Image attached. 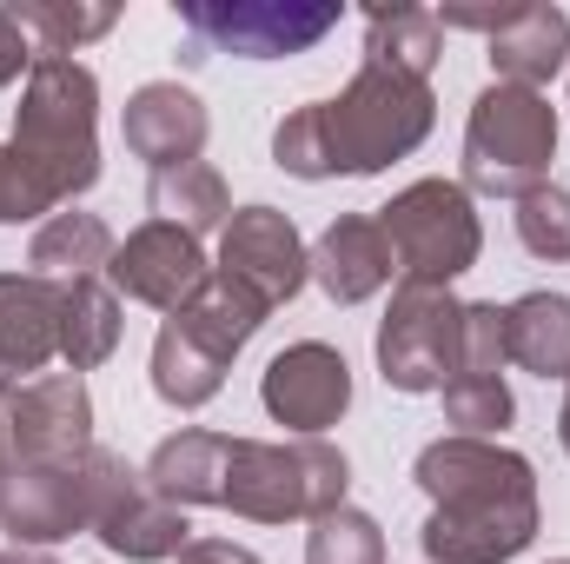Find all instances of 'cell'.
Instances as JSON below:
<instances>
[{"instance_id": "22", "label": "cell", "mask_w": 570, "mask_h": 564, "mask_svg": "<svg viewBox=\"0 0 570 564\" xmlns=\"http://www.w3.org/2000/svg\"><path fill=\"white\" fill-rule=\"evenodd\" d=\"M120 292L107 280H67L60 285V359L73 372H94L120 352Z\"/></svg>"}, {"instance_id": "32", "label": "cell", "mask_w": 570, "mask_h": 564, "mask_svg": "<svg viewBox=\"0 0 570 564\" xmlns=\"http://www.w3.org/2000/svg\"><path fill=\"white\" fill-rule=\"evenodd\" d=\"M40 213H47V220L60 213V206H53V193H47V186H40L33 173H27V159H20L13 146L0 140V226L40 220Z\"/></svg>"}, {"instance_id": "1", "label": "cell", "mask_w": 570, "mask_h": 564, "mask_svg": "<svg viewBox=\"0 0 570 564\" xmlns=\"http://www.w3.org/2000/svg\"><path fill=\"white\" fill-rule=\"evenodd\" d=\"M431 518L419 532L431 564H511L538 538V471L498 438H438L412 465Z\"/></svg>"}, {"instance_id": "24", "label": "cell", "mask_w": 570, "mask_h": 564, "mask_svg": "<svg viewBox=\"0 0 570 564\" xmlns=\"http://www.w3.org/2000/svg\"><path fill=\"white\" fill-rule=\"evenodd\" d=\"M438 54H444V27H438L431 7H372L365 13V67L431 80Z\"/></svg>"}, {"instance_id": "25", "label": "cell", "mask_w": 570, "mask_h": 564, "mask_svg": "<svg viewBox=\"0 0 570 564\" xmlns=\"http://www.w3.org/2000/svg\"><path fill=\"white\" fill-rule=\"evenodd\" d=\"M153 213L166 220V226H179V233H193V240H206V233H226V220H233V200H226V179L206 166V159H193V166H173V173H153Z\"/></svg>"}, {"instance_id": "33", "label": "cell", "mask_w": 570, "mask_h": 564, "mask_svg": "<svg viewBox=\"0 0 570 564\" xmlns=\"http://www.w3.org/2000/svg\"><path fill=\"white\" fill-rule=\"evenodd\" d=\"M33 60H40V54H33V40H27V27L0 7V87H13L20 74H33Z\"/></svg>"}, {"instance_id": "21", "label": "cell", "mask_w": 570, "mask_h": 564, "mask_svg": "<svg viewBox=\"0 0 570 564\" xmlns=\"http://www.w3.org/2000/svg\"><path fill=\"white\" fill-rule=\"evenodd\" d=\"M226 366H233V359H219L186 319H166L159 339H153V392H159L166 406H179V412H199V406L226 386Z\"/></svg>"}, {"instance_id": "30", "label": "cell", "mask_w": 570, "mask_h": 564, "mask_svg": "<svg viewBox=\"0 0 570 564\" xmlns=\"http://www.w3.org/2000/svg\"><path fill=\"white\" fill-rule=\"evenodd\" d=\"M518 240L531 260H570V193L564 186H538L518 200Z\"/></svg>"}, {"instance_id": "27", "label": "cell", "mask_w": 570, "mask_h": 564, "mask_svg": "<svg viewBox=\"0 0 570 564\" xmlns=\"http://www.w3.org/2000/svg\"><path fill=\"white\" fill-rule=\"evenodd\" d=\"M20 27H27V40H40V54H60V60H73L87 40H100V33H114V20H120V7L114 0H13L7 7Z\"/></svg>"}, {"instance_id": "20", "label": "cell", "mask_w": 570, "mask_h": 564, "mask_svg": "<svg viewBox=\"0 0 570 564\" xmlns=\"http://www.w3.org/2000/svg\"><path fill=\"white\" fill-rule=\"evenodd\" d=\"M504 359L538 372V379H570V299L564 292H524L504 305Z\"/></svg>"}, {"instance_id": "37", "label": "cell", "mask_w": 570, "mask_h": 564, "mask_svg": "<svg viewBox=\"0 0 570 564\" xmlns=\"http://www.w3.org/2000/svg\"><path fill=\"white\" fill-rule=\"evenodd\" d=\"M558 564H570V558H558Z\"/></svg>"}, {"instance_id": "23", "label": "cell", "mask_w": 570, "mask_h": 564, "mask_svg": "<svg viewBox=\"0 0 570 564\" xmlns=\"http://www.w3.org/2000/svg\"><path fill=\"white\" fill-rule=\"evenodd\" d=\"M27 266H33L40 280H53V285L100 280V273L114 266V233H107L100 213H53V220L33 233Z\"/></svg>"}, {"instance_id": "26", "label": "cell", "mask_w": 570, "mask_h": 564, "mask_svg": "<svg viewBox=\"0 0 570 564\" xmlns=\"http://www.w3.org/2000/svg\"><path fill=\"white\" fill-rule=\"evenodd\" d=\"M266 312H273V305H266L259 292H246V285H233V280H219V273H213V280L193 292V305H179L173 319H186V325L219 352V359H239V352H246V339L266 325Z\"/></svg>"}, {"instance_id": "9", "label": "cell", "mask_w": 570, "mask_h": 564, "mask_svg": "<svg viewBox=\"0 0 570 564\" xmlns=\"http://www.w3.org/2000/svg\"><path fill=\"white\" fill-rule=\"evenodd\" d=\"M458 339H464V299L451 285H405L392 292V312L379 325V372L399 392H444L458 379Z\"/></svg>"}, {"instance_id": "3", "label": "cell", "mask_w": 570, "mask_h": 564, "mask_svg": "<svg viewBox=\"0 0 570 564\" xmlns=\"http://www.w3.org/2000/svg\"><path fill=\"white\" fill-rule=\"evenodd\" d=\"M7 146L53 193V206L87 193L100 179V80H94V67L40 54L27 74V94L13 107V140Z\"/></svg>"}, {"instance_id": "6", "label": "cell", "mask_w": 570, "mask_h": 564, "mask_svg": "<svg viewBox=\"0 0 570 564\" xmlns=\"http://www.w3.org/2000/svg\"><path fill=\"white\" fill-rule=\"evenodd\" d=\"M551 159H558V107L531 87H504L491 80L471 100L464 120V193L484 200H524L538 186H551Z\"/></svg>"}, {"instance_id": "2", "label": "cell", "mask_w": 570, "mask_h": 564, "mask_svg": "<svg viewBox=\"0 0 570 564\" xmlns=\"http://www.w3.org/2000/svg\"><path fill=\"white\" fill-rule=\"evenodd\" d=\"M438 120L431 80H405L385 67H358L338 100L292 107L273 134V159L292 179H332V173H385L392 159L419 153Z\"/></svg>"}, {"instance_id": "31", "label": "cell", "mask_w": 570, "mask_h": 564, "mask_svg": "<svg viewBox=\"0 0 570 564\" xmlns=\"http://www.w3.org/2000/svg\"><path fill=\"white\" fill-rule=\"evenodd\" d=\"M458 379H504V305H498V299H478V305H464Z\"/></svg>"}, {"instance_id": "13", "label": "cell", "mask_w": 570, "mask_h": 564, "mask_svg": "<svg viewBox=\"0 0 570 564\" xmlns=\"http://www.w3.org/2000/svg\"><path fill=\"white\" fill-rule=\"evenodd\" d=\"M206 280H213V266H206L199 240L179 233V226H166V220H146L140 233H127L114 246V266H107V285L120 299H140V305L166 312V319L179 305H193V292Z\"/></svg>"}, {"instance_id": "36", "label": "cell", "mask_w": 570, "mask_h": 564, "mask_svg": "<svg viewBox=\"0 0 570 564\" xmlns=\"http://www.w3.org/2000/svg\"><path fill=\"white\" fill-rule=\"evenodd\" d=\"M558 438H564V451H570V392H564V412H558Z\"/></svg>"}, {"instance_id": "18", "label": "cell", "mask_w": 570, "mask_h": 564, "mask_svg": "<svg viewBox=\"0 0 570 564\" xmlns=\"http://www.w3.org/2000/svg\"><path fill=\"white\" fill-rule=\"evenodd\" d=\"M491 67L504 87H544L558 67H570V13L544 0H518V13L491 33Z\"/></svg>"}, {"instance_id": "12", "label": "cell", "mask_w": 570, "mask_h": 564, "mask_svg": "<svg viewBox=\"0 0 570 564\" xmlns=\"http://www.w3.org/2000/svg\"><path fill=\"white\" fill-rule=\"evenodd\" d=\"M259 399L292 438H325V425H338L345 406H352V366H345V352H332L318 339H298L266 366Z\"/></svg>"}, {"instance_id": "29", "label": "cell", "mask_w": 570, "mask_h": 564, "mask_svg": "<svg viewBox=\"0 0 570 564\" xmlns=\"http://www.w3.org/2000/svg\"><path fill=\"white\" fill-rule=\"evenodd\" d=\"M511 386L504 379H451L444 386V419L458 425L464 438H498L511 425Z\"/></svg>"}, {"instance_id": "10", "label": "cell", "mask_w": 570, "mask_h": 564, "mask_svg": "<svg viewBox=\"0 0 570 564\" xmlns=\"http://www.w3.org/2000/svg\"><path fill=\"white\" fill-rule=\"evenodd\" d=\"M80 451H94V399L80 372H40L0 406V471L60 465Z\"/></svg>"}, {"instance_id": "35", "label": "cell", "mask_w": 570, "mask_h": 564, "mask_svg": "<svg viewBox=\"0 0 570 564\" xmlns=\"http://www.w3.org/2000/svg\"><path fill=\"white\" fill-rule=\"evenodd\" d=\"M0 564H47V558H40V552H20V545H13V552H7Z\"/></svg>"}, {"instance_id": "8", "label": "cell", "mask_w": 570, "mask_h": 564, "mask_svg": "<svg viewBox=\"0 0 570 564\" xmlns=\"http://www.w3.org/2000/svg\"><path fill=\"white\" fill-rule=\"evenodd\" d=\"M179 20L206 54L285 60V54H312L338 27V7L332 0H179Z\"/></svg>"}, {"instance_id": "14", "label": "cell", "mask_w": 570, "mask_h": 564, "mask_svg": "<svg viewBox=\"0 0 570 564\" xmlns=\"http://www.w3.org/2000/svg\"><path fill=\"white\" fill-rule=\"evenodd\" d=\"M60 359V285L40 273H0V406L27 372Z\"/></svg>"}, {"instance_id": "28", "label": "cell", "mask_w": 570, "mask_h": 564, "mask_svg": "<svg viewBox=\"0 0 570 564\" xmlns=\"http://www.w3.org/2000/svg\"><path fill=\"white\" fill-rule=\"evenodd\" d=\"M305 564H385V532H379V525H372L365 512L338 505V512L312 518V538H305Z\"/></svg>"}, {"instance_id": "34", "label": "cell", "mask_w": 570, "mask_h": 564, "mask_svg": "<svg viewBox=\"0 0 570 564\" xmlns=\"http://www.w3.org/2000/svg\"><path fill=\"white\" fill-rule=\"evenodd\" d=\"M179 564H259L246 545H233V538H193L186 552H179Z\"/></svg>"}, {"instance_id": "5", "label": "cell", "mask_w": 570, "mask_h": 564, "mask_svg": "<svg viewBox=\"0 0 570 564\" xmlns=\"http://www.w3.org/2000/svg\"><path fill=\"white\" fill-rule=\"evenodd\" d=\"M127 478H140V471L120 451H107V445H94L80 458H60V465H7L0 471V532L20 552H40V545H60L73 532H94Z\"/></svg>"}, {"instance_id": "16", "label": "cell", "mask_w": 570, "mask_h": 564, "mask_svg": "<svg viewBox=\"0 0 570 564\" xmlns=\"http://www.w3.org/2000/svg\"><path fill=\"white\" fill-rule=\"evenodd\" d=\"M392 273H399V260H392V240L379 233V220L345 213V220H332L325 240L312 246V280L325 285L332 305H358V299L385 292Z\"/></svg>"}, {"instance_id": "11", "label": "cell", "mask_w": 570, "mask_h": 564, "mask_svg": "<svg viewBox=\"0 0 570 564\" xmlns=\"http://www.w3.org/2000/svg\"><path fill=\"white\" fill-rule=\"evenodd\" d=\"M213 273L246 285V292H259L266 305H285L298 285L312 280V253H305L298 226L285 220L279 206H239L226 220V233H219V266Z\"/></svg>"}, {"instance_id": "15", "label": "cell", "mask_w": 570, "mask_h": 564, "mask_svg": "<svg viewBox=\"0 0 570 564\" xmlns=\"http://www.w3.org/2000/svg\"><path fill=\"white\" fill-rule=\"evenodd\" d=\"M120 134H127L134 159H146L153 173H173V166H193L206 153L213 120H206L199 94H186L179 80H146L120 114Z\"/></svg>"}, {"instance_id": "7", "label": "cell", "mask_w": 570, "mask_h": 564, "mask_svg": "<svg viewBox=\"0 0 570 564\" xmlns=\"http://www.w3.org/2000/svg\"><path fill=\"white\" fill-rule=\"evenodd\" d=\"M379 233L392 240L405 285H451L484 253V226L458 179H412L405 193H392V206H379Z\"/></svg>"}, {"instance_id": "17", "label": "cell", "mask_w": 570, "mask_h": 564, "mask_svg": "<svg viewBox=\"0 0 570 564\" xmlns=\"http://www.w3.org/2000/svg\"><path fill=\"white\" fill-rule=\"evenodd\" d=\"M94 538L127 564H159V558H179L193 545V525H186L179 505H166L159 492H146V478H127L120 498L100 512Z\"/></svg>"}, {"instance_id": "4", "label": "cell", "mask_w": 570, "mask_h": 564, "mask_svg": "<svg viewBox=\"0 0 570 564\" xmlns=\"http://www.w3.org/2000/svg\"><path fill=\"white\" fill-rule=\"evenodd\" d=\"M352 492V465L325 438H233L226 445V512L253 525H285V518H325Z\"/></svg>"}, {"instance_id": "19", "label": "cell", "mask_w": 570, "mask_h": 564, "mask_svg": "<svg viewBox=\"0 0 570 564\" xmlns=\"http://www.w3.org/2000/svg\"><path fill=\"white\" fill-rule=\"evenodd\" d=\"M226 431H199V425H186V431H173V438H159L153 445V458H146V492H159L166 505H219L226 498Z\"/></svg>"}]
</instances>
